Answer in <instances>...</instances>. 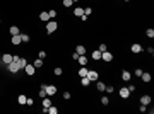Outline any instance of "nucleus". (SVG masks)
Returning a JSON list of instances; mask_svg holds the SVG:
<instances>
[{
    "mask_svg": "<svg viewBox=\"0 0 154 114\" xmlns=\"http://www.w3.org/2000/svg\"><path fill=\"white\" fill-rule=\"evenodd\" d=\"M91 56H93V60H101V51H99V49H94Z\"/></svg>",
    "mask_w": 154,
    "mask_h": 114,
    "instance_id": "nucleus-18",
    "label": "nucleus"
},
{
    "mask_svg": "<svg viewBox=\"0 0 154 114\" xmlns=\"http://www.w3.org/2000/svg\"><path fill=\"white\" fill-rule=\"evenodd\" d=\"M147 53H149V55H154V48H147Z\"/></svg>",
    "mask_w": 154,
    "mask_h": 114,
    "instance_id": "nucleus-44",
    "label": "nucleus"
},
{
    "mask_svg": "<svg viewBox=\"0 0 154 114\" xmlns=\"http://www.w3.org/2000/svg\"><path fill=\"white\" fill-rule=\"evenodd\" d=\"M145 36H147V38H151V39H152V38H154V29H152V27H149V29H147V31H145Z\"/></svg>",
    "mask_w": 154,
    "mask_h": 114,
    "instance_id": "nucleus-23",
    "label": "nucleus"
},
{
    "mask_svg": "<svg viewBox=\"0 0 154 114\" xmlns=\"http://www.w3.org/2000/svg\"><path fill=\"white\" fill-rule=\"evenodd\" d=\"M127 89H128V90H130V92H134V90H135V87H134V85H132V84H130V85L127 87Z\"/></svg>",
    "mask_w": 154,
    "mask_h": 114,
    "instance_id": "nucleus-45",
    "label": "nucleus"
},
{
    "mask_svg": "<svg viewBox=\"0 0 154 114\" xmlns=\"http://www.w3.org/2000/svg\"><path fill=\"white\" fill-rule=\"evenodd\" d=\"M39 19L43 20V22H48V20H50V15H48V12H41V14H39Z\"/></svg>",
    "mask_w": 154,
    "mask_h": 114,
    "instance_id": "nucleus-17",
    "label": "nucleus"
},
{
    "mask_svg": "<svg viewBox=\"0 0 154 114\" xmlns=\"http://www.w3.org/2000/svg\"><path fill=\"white\" fill-rule=\"evenodd\" d=\"M17 63H19V65H21V67H22V68H24V67H26V65H28V61H26L24 58H21V60H19V61H17Z\"/></svg>",
    "mask_w": 154,
    "mask_h": 114,
    "instance_id": "nucleus-33",
    "label": "nucleus"
},
{
    "mask_svg": "<svg viewBox=\"0 0 154 114\" xmlns=\"http://www.w3.org/2000/svg\"><path fill=\"white\" fill-rule=\"evenodd\" d=\"M77 61H79V65H81V67H86L89 60H87V56H86V55H81V56L77 58Z\"/></svg>",
    "mask_w": 154,
    "mask_h": 114,
    "instance_id": "nucleus-8",
    "label": "nucleus"
},
{
    "mask_svg": "<svg viewBox=\"0 0 154 114\" xmlns=\"http://www.w3.org/2000/svg\"><path fill=\"white\" fill-rule=\"evenodd\" d=\"M101 104H103V106H108V104H110V99H108L106 95H103V97H101Z\"/></svg>",
    "mask_w": 154,
    "mask_h": 114,
    "instance_id": "nucleus-29",
    "label": "nucleus"
},
{
    "mask_svg": "<svg viewBox=\"0 0 154 114\" xmlns=\"http://www.w3.org/2000/svg\"><path fill=\"white\" fill-rule=\"evenodd\" d=\"M134 75H135V77H140V75H142V70H140V68H135Z\"/></svg>",
    "mask_w": 154,
    "mask_h": 114,
    "instance_id": "nucleus-35",
    "label": "nucleus"
},
{
    "mask_svg": "<svg viewBox=\"0 0 154 114\" xmlns=\"http://www.w3.org/2000/svg\"><path fill=\"white\" fill-rule=\"evenodd\" d=\"M106 49H108V48H106V44H99V51H101V53H103V51H106Z\"/></svg>",
    "mask_w": 154,
    "mask_h": 114,
    "instance_id": "nucleus-41",
    "label": "nucleus"
},
{
    "mask_svg": "<svg viewBox=\"0 0 154 114\" xmlns=\"http://www.w3.org/2000/svg\"><path fill=\"white\" fill-rule=\"evenodd\" d=\"M89 14H93V9H91V7H86V9H84V15L89 17Z\"/></svg>",
    "mask_w": 154,
    "mask_h": 114,
    "instance_id": "nucleus-32",
    "label": "nucleus"
},
{
    "mask_svg": "<svg viewBox=\"0 0 154 114\" xmlns=\"http://www.w3.org/2000/svg\"><path fill=\"white\" fill-rule=\"evenodd\" d=\"M74 15H77V17H81V15H84V10L81 9V7H75V9H74Z\"/></svg>",
    "mask_w": 154,
    "mask_h": 114,
    "instance_id": "nucleus-20",
    "label": "nucleus"
},
{
    "mask_svg": "<svg viewBox=\"0 0 154 114\" xmlns=\"http://www.w3.org/2000/svg\"><path fill=\"white\" fill-rule=\"evenodd\" d=\"M46 56V53H45V51H43V49H41V51H39L38 53V58H41V60H43V58Z\"/></svg>",
    "mask_w": 154,
    "mask_h": 114,
    "instance_id": "nucleus-39",
    "label": "nucleus"
},
{
    "mask_svg": "<svg viewBox=\"0 0 154 114\" xmlns=\"http://www.w3.org/2000/svg\"><path fill=\"white\" fill-rule=\"evenodd\" d=\"M21 68H22V67H21V65L17 63V61H10L9 65H7V70H9L10 73H17V72H19Z\"/></svg>",
    "mask_w": 154,
    "mask_h": 114,
    "instance_id": "nucleus-2",
    "label": "nucleus"
},
{
    "mask_svg": "<svg viewBox=\"0 0 154 114\" xmlns=\"http://www.w3.org/2000/svg\"><path fill=\"white\" fill-rule=\"evenodd\" d=\"M140 78H142V82H151V73H145V72H142Z\"/></svg>",
    "mask_w": 154,
    "mask_h": 114,
    "instance_id": "nucleus-19",
    "label": "nucleus"
},
{
    "mask_svg": "<svg viewBox=\"0 0 154 114\" xmlns=\"http://www.w3.org/2000/svg\"><path fill=\"white\" fill-rule=\"evenodd\" d=\"M113 90H115V89H113V87H111V85H108V87H105V92H108V94H111V92H113Z\"/></svg>",
    "mask_w": 154,
    "mask_h": 114,
    "instance_id": "nucleus-36",
    "label": "nucleus"
},
{
    "mask_svg": "<svg viewBox=\"0 0 154 114\" xmlns=\"http://www.w3.org/2000/svg\"><path fill=\"white\" fill-rule=\"evenodd\" d=\"M140 104L149 106L151 104V95H142V97H140Z\"/></svg>",
    "mask_w": 154,
    "mask_h": 114,
    "instance_id": "nucleus-11",
    "label": "nucleus"
},
{
    "mask_svg": "<svg viewBox=\"0 0 154 114\" xmlns=\"http://www.w3.org/2000/svg\"><path fill=\"white\" fill-rule=\"evenodd\" d=\"M130 78H132V73H130L128 70H123V72H122V80H125V82H128Z\"/></svg>",
    "mask_w": 154,
    "mask_h": 114,
    "instance_id": "nucleus-10",
    "label": "nucleus"
},
{
    "mask_svg": "<svg viewBox=\"0 0 154 114\" xmlns=\"http://www.w3.org/2000/svg\"><path fill=\"white\" fill-rule=\"evenodd\" d=\"M21 39H22V43H29V34H24V32H21Z\"/></svg>",
    "mask_w": 154,
    "mask_h": 114,
    "instance_id": "nucleus-28",
    "label": "nucleus"
},
{
    "mask_svg": "<svg viewBox=\"0 0 154 114\" xmlns=\"http://www.w3.org/2000/svg\"><path fill=\"white\" fill-rule=\"evenodd\" d=\"M72 0H63V7H72Z\"/></svg>",
    "mask_w": 154,
    "mask_h": 114,
    "instance_id": "nucleus-34",
    "label": "nucleus"
},
{
    "mask_svg": "<svg viewBox=\"0 0 154 114\" xmlns=\"http://www.w3.org/2000/svg\"><path fill=\"white\" fill-rule=\"evenodd\" d=\"M26 101H28V97H26V95H19V97H17V102H19L21 106L26 104Z\"/></svg>",
    "mask_w": 154,
    "mask_h": 114,
    "instance_id": "nucleus-21",
    "label": "nucleus"
},
{
    "mask_svg": "<svg viewBox=\"0 0 154 114\" xmlns=\"http://www.w3.org/2000/svg\"><path fill=\"white\" fill-rule=\"evenodd\" d=\"M87 72H89V70H87V68H84V67H81V68H79V77H86V75H87Z\"/></svg>",
    "mask_w": 154,
    "mask_h": 114,
    "instance_id": "nucleus-22",
    "label": "nucleus"
},
{
    "mask_svg": "<svg viewBox=\"0 0 154 114\" xmlns=\"http://www.w3.org/2000/svg\"><path fill=\"white\" fill-rule=\"evenodd\" d=\"M24 70H26V73H28V75H34V72H36L34 65H26V67H24Z\"/></svg>",
    "mask_w": 154,
    "mask_h": 114,
    "instance_id": "nucleus-9",
    "label": "nucleus"
},
{
    "mask_svg": "<svg viewBox=\"0 0 154 114\" xmlns=\"http://www.w3.org/2000/svg\"><path fill=\"white\" fill-rule=\"evenodd\" d=\"M118 94H120V97H122V99H127V97H130V90H128L127 87H122Z\"/></svg>",
    "mask_w": 154,
    "mask_h": 114,
    "instance_id": "nucleus-6",
    "label": "nucleus"
},
{
    "mask_svg": "<svg viewBox=\"0 0 154 114\" xmlns=\"http://www.w3.org/2000/svg\"><path fill=\"white\" fill-rule=\"evenodd\" d=\"M72 2H79V0H72Z\"/></svg>",
    "mask_w": 154,
    "mask_h": 114,
    "instance_id": "nucleus-46",
    "label": "nucleus"
},
{
    "mask_svg": "<svg viewBox=\"0 0 154 114\" xmlns=\"http://www.w3.org/2000/svg\"><path fill=\"white\" fill-rule=\"evenodd\" d=\"M9 32L12 34V36H16V34H21V31H19V27H17V26H10Z\"/></svg>",
    "mask_w": 154,
    "mask_h": 114,
    "instance_id": "nucleus-15",
    "label": "nucleus"
},
{
    "mask_svg": "<svg viewBox=\"0 0 154 114\" xmlns=\"http://www.w3.org/2000/svg\"><path fill=\"white\" fill-rule=\"evenodd\" d=\"M62 73H63V70H62V68H55V75H57V77H60Z\"/></svg>",
    "mask_w": 154,
    "mask_h": 114,
    "instance_id": "nucleus-37",
    "label": "nucleus"
},
{
    "mask_svg": "<svg viewBox=\"0 0 154 114\" xmlns=\"http://www.w3.org/2000/svg\"><path fill=\"white\" fill-rule=\"evenodd\" d=\"M19 60H21L19 55H12V61H19Z\"/></svg>",
    "mask_w": 154,
    "mask_h": 114,
    "instance_id": "nucleus-40",
    "label": "nucleus"
},
{
    "mask_svg": "<svg viewBox=\"0 0 154 114\" xmlns=\"http://www.w3.org/2000/svg\"><path fill=\"white\" fill-rule=\"evenodd\" d=\"M81 78H82V82H81V84H82V85H84V87H87V85H89V84H91V80H89L87 77H81Z\"/></svg>",
    "mask_w": 154,
    "mask_h": 114,
    "instance_id": "nucleus-26",
    "label": "nucleus"
},
{
    "mask_svg": "<svg viewBox=\"0 0 154 114\" xmlns=\"http://www.w3.org/2000/svg\"><path fill=\"white\" fill-rule=\"evenodd\" d=\"M22 43V39H21V34H16V36H12V44H21Z\"/></svg>",
    "mask_w": 154,
    "mask_h": 114,
    "instance_id": "nucleus-13",
    "label": "nucleus"
},
{
    "mask_svg": "<svg viewBox=\"0 0 154 114\" xmlns=\"http://www.w3.org/2000/svg\"><path fill=\"white\" fill-rule=\"evenodd\" d=\"M58 27V24H57V20H53V19H50L48 22H46V32L48 34H51V32H55Z\"/></svg>",
    "mask_w": 154,
    "mask_h": 114,
    "instance_id": "nucleus-1",
    "label": "nucleus"
},
{
    "mask_svg": "<svg viewBox=\"0 0 154 114\" xmlns=\"http://www.w3.org/2000/svg\"><path fill=\"white\" fill-rule=\"evenodd\" d=\"M86 77L89 78V80H91V82H94V80H98V77H99V75H98V72H96V70H89Z\"/></svg>",
    "mask_w": 154,
    "mask_h": 114,
    "instance_id": "nucleus-5",
    "label": "nucleus"
},
{
    "mask_svg": "<svg viewBox=\"0 0 154 114\" xmlns=\"http://www.w3.org/2000/svg\"><path fill=\"white\" fill-rule=\"evenodd\" d=\"M48 113H50V114H57L58 109L55 107V106H50V107H48Z\"/></svg>",
    "mask_w": 154,
    "mask_h": 114,
    "instance_id": "nucleus-30",
    "label": "nucleus"
},
{
    "mask_svg": "<svg viewBox=\"0 0 154 114\" xmlns=\"http://www.w3.org/2000/svg\"><path fill=\"white\" fill-rule=\"evenodd\" d=\"M139 111H140V113H145V111H147V106L140 104V107H139Z\"/></svg>",
    "mask_w": 154,
    "mask_h": 114,
    "instance_id": "nucleus-38",
    "label": "nucleus"
},
{
    "mask_svg": "<svg viewBox=\"0 0 154 114\" xmlns=\"http://www.w3.org/2000/svg\"><path fill=\"white\" fill-rule=\"evenodd\" d=\"M26 104H28V106H33V104H34V101H33V99H28V101H26Z\"/></svg>",
    "mask_w": 154,
    "mask_h": 114,
    "instance_id": "nucleus-43",
    "label": "nucleus"
},
{
    "mask_svg": "<svg viewBox=\"0 0 154 114\" xmlns=\"http://www.w3.org/2000/svg\"><path fill=\"white\" fill-rule=\"evenodd\" d=\"M125 2H128V0H125Z\"/></svg>",
    "mask_w": 154,
    "mask_h": 114,
    "instance_id": "nucleus-47",
    "label": "nucleus"
},
{
    "mask_svg": "<svg viewBox=\"0 0 154 114\" xmlns=\"http://www.w3.org/2000/svg\"><path fill=\"white\" fill-rule=\"evenodd\" d=\"M46 95H48V94H46V90H45V87L41 85V89H39V97H41V99H45Z\"/></svg>",
    "mask_w": 154,
    "mask_h": 114,
    "instance_id": "nucleus-25",
    "label": "nucleus"
},
{
    "mask_svg": "<svg viewBox=\"0 0 154 114\" xmlns=\"http://www.w3.org/2000/svg\"><path fill=\"white\" fill-rule=\"evenodd\" d=\"M96 87H98V90H99V92H105V84H103V82H98L96 84Z\"/></svg>",
    "mask_w": 154,
    "mask_h": 114,
    "instance_id": "nucleus-27",
    "label": "nucleus"
},
{
    "mask_svg": "<svg viewBox=\"0 0 154 114\" xmlns=\"http://www.w3.org/2000/svg\"><path fill=\"white\" fill-rule=\"evenodd\" d=\"M75 53L77 55H86V48L82 46V44H79V46L75 48Z\"/></svg>",
    "mask_w": 154,
    "mask_h": 114,
    "instance_id": "nucleus-16",
    "label": "nucleus"
},
{
    "mask_svg": "<svg viewBox=\"0 0 154 114\" xmlns=\"http://www.w3.org/2000/svg\"><path fill=\"white\" fill-rule=\"evenodd\" d=\"M101 60H103V61H111V60H113V55H111V53L106 49V51H103V53H101Z\"/></svg>",
    "mask_w": 154,
    "mask_h": 114,
    "instance_id": "nucleus-4",
    "label": "nucleus"
},
{
    "mask_svg": "<svg viewBox=\"0 0 154 114\" xmlns=\"http://www.w3.org/2000/svg\"><path fill=\"white\" fill-rule=\"evenodd\" d=\"M2 61H4V65H9L10 61H12V55H9V53H5V55L2 56Z\"/></svg>",
    "mask_w": 154,
    "mask_h": 114,
    "instance_id": "nucleus-12",
    "label": "nucleus"
},
{
    "mask_svg": "<svg viewBox=\"0 0 154 114\" xmlns=\"http://www.w3.org/2000/svg\"><path fill=\"white\" fill-rule=\"evenodd\" d=\"M48 15H50V19H55V17H57V10H55V9L48 10Z\"/></svg>",
    "mask_w": 154,
    "mask_h": 114,
    "instance_id": "nucleus-31",
    "label": "nucleus"
},
{
    "mask_svg": "<svg viewBox=\"0 0 154 114\" xmlns=\"http://www.w3.org/2000/svg\"><path fill=\"white\" fill-rule=\"evenodd\" d=\"M43 87H45V90H46L48 95H55V92H57V87L55 85H43Z\"/></svg>",
    "mask_w": 154,
    "mask_h": 114,
    "instance_id": "nucleus-7",
    "label": "nucleus"
},
{
    "mask_svg": "<svg viewBox=\"0 0 154 114\" xmlns=\"http://www.w3.org/2000/svg\"><path fill=\"white\" fill-rule=\"evenodd\" d=\"M41 106H43V113H48V107L51 106V101H50V95H46V97L43 99V102H41Z\"/></svg>",
    "mask_w": 154,
    "mask_h": 114,
    "instance_id": "nucleus-3",
    "label": "nucleus"
},
{
    "mask_svg": "<svg viewBox=\"0 0 154 114\" xmlns=\"http://www.w3.org/2000/svg\"><path fill=\"white\" fill-rule=\"evenodd\" d=\"M62 97H63V99H67V101H68V99H70V94H68V92H63V95H62Z\"/></svg>",
    "mask_w": 154,
    "mask_h": 114,
    "instance_id": "nucleus-42",
    "label": "nucleus"
},
{
    "mask_svg": "<svg viewBox=\"0 0 154 114\" xmlns=\"http://www.w3.org/2000/svg\"><path fill=\"white\" fill-rule=\"evenodd\" d=\"M130 49H132V53H140V51H142V46H140L139 43H135V44H132Z\"/></svg>",
    "mask_w": 154,
    "mask_h": 114,
    "instance_id": "nucleus-14",
    "label": "nucleus"
},
{
    "mask_svg": "<svg viewBox=\"0 0 154 114\" xmlns=\"http://www.w3.org/2000/svg\"><path fill=\"white\" fill-rule=\"evenodd\" d=\"M33 65H34V68H41V67H43V60H41V58H38V60H36Z\"/></svg>",
    "mask_w": 154,
    "mask_h": 114,
    "instance_id": "nucleus-24",
    "label": "nucleus"
}]
</instances>
